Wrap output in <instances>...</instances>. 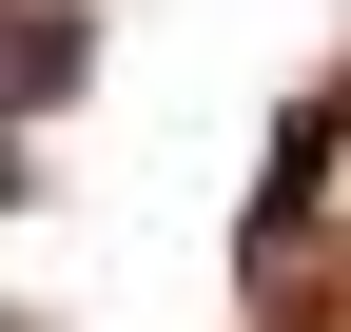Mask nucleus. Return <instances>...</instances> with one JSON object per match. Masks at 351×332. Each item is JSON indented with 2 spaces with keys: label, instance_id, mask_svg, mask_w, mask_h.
Here are the masks:
<instances>
[{
  "label": "nucleus",
  "instance_id": "f257e3e1",
  "mask_svg": "<svg viewBox=\"0 0 351 332\" xmlns=\"http://www.w3.org/2000/svg\"><path fill=\"white\" fill-rule=\"evenodd\" d=\"M78 39H98L78 0H0V117H39V98H59V78H78Z\"/></svg>",
  "mask_w": 351,
  "mask_h": 332
}]
</instances>
